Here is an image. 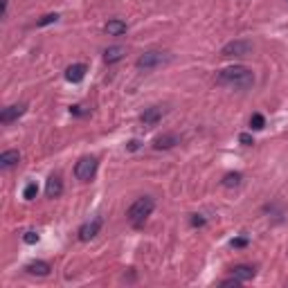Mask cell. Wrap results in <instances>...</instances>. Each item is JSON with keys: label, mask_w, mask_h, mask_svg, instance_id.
I'll use <instances>...</instances> for the list:
<instances>
[{"label": "cell", "mask_w": 288, "mask_h": 288, "mask_svg": "<svg viewBox=\"0 0 288 288\" xmlns=\"http://www.w3.org/2000/svg\"><path fill=\"white\" fill-rule=\"evenodd\" d=\"M45 194L48 198H59L63 194V183H61L59 176H50L48 178V185H45Z\"/></svg>", "instance_id": "obj_10"}, {"label": "cell", "mask_w": 288, "mask_h": 288, "mask_svg": "<svg viewBox=\"0 0 288 288\" xmlns=\"http://www.w3.org/2000/svg\"><path fill=\"white\" fill-rule=\"evenodd\" d=\"M70 113H75V115H83V110H81V106H72Z\"/></svg>", "instance_id": "obj_25"}, {"label": "cell", "mask_w": 288, "mask_h": 288, "mask_svg": "<svg viewBox=\"0 0 288 288\" xmlns=\"http://www.w3.org/2000/svg\"><path fill=\"white\" fill-rule=\"evenodd\" d=\"M25 270L30 275H36V277H48L52 268H50L48 261H32V263H27V266H25Z\"/></svg>", "instance_id": "obj_14"}, {"label": "cell", "mask_w": 288, "mask_h": 288, "mask_svg": "<svg viewBox=\"0 0 288 288\" xmlns=\"http://www.w3.org/2000/svg\"><path fill=\"white\" fill-rule=\"evenodd\" d=\"M124 54H126V50L122 48V45H113V48H108L104 52V61L106 63H117V61H122L124 59Z\"/></svg>", "instance_id": "obj_15"}, {"label": "cell", "mask_w": 288, "mask_h": 288, "mask_svg": "<svg viewBox=\"0 0 288 288\" xmlns=\"http://www.w3.org/2000/svg\"><path fill=\"white\" fill-rule=\"evenodd\" d=\"M140 120H142V124H146V126H153V124L162 120V108L160 106H151V108H146L142 115H140Z\"/></svg>", "instance_id": "obj_11"}, {"label": "cell", "mask_w": 288, "mask_h": 288, "mask_svg": "<svg viewBox=\"0 0 288 288\" xmlns=\"http://www.w3.org/2000/svg\"><path fill=\"white\" fill-rule=\"evenodd\" d=\"M153 207H156V201L151 198V196H142V198H138L131 207H128L126 218H128V221H131L133 225H142V223H144V218H146V216H151Z\"/></svg>", "instance_id": "obj_2"}, {"label": "cell", "mask_w": 288, "mask_h": 288, "mask_svg": "<svg viewBox=\"0 0 288 288\" xmlns=\"http://www.w3.org/2000/svg\"><path fill=\"white\" fill-rule=\"evenodd\" d=\"M18 162H20L18 151H5V153H0V167L3 169H9V167L18 165Z\"/></svg>", "instance_id": "obj_16"}, {"label": "cell", "mask_w": 288, "mask_h": 288, "mask_svg": "<svg viewBox=\"0 0 288 288\" xmlns=\"http://www.w3.org/2000/svg\"><path fill=\"white\" fill-rule=\"evenodd\" d=\"M169 61H171V56L167 52H158V50H151V52H144L140 56L138 61H135V65L140 68V70H156V68H162L167 65Z\"/></svg>", "instance_id": "obj_3"}, {"label": "cell", "mask_w": 288, "mask_h": 288, "mask_svg": "<svg viewBox=\"0 0 288 288\" xmlns=\"http://www.w3.org/2000/svg\"><path fill=\"white\" fill-rule=\"evenodd\" d=\"M138 146H140V142H138V140H131V142H128V149H131V151H135V149H138Z\"/></svg>", "instance_id": "obj_26"}, {"label": "cell", "mask_w": 288, "mask_h": 288, "mask_svg": "<svg viewBox=\"0 0 288 288\" xmlns=\"http://www.w3.org/2000/svg\"><path fill=\"white\" fill-rule=\"evenodd\" d=\"M257 275V270H255V266H246V263H241V266H234L232 268V277H236L243 284V281H248V279H252Z\"/></svg>", "instance_id": "obj_13"}, {"label": "cell", "mask_w": 288, "mask_h": 288, "mask_svg": "<svg viewBox=\"0 0 288 288\" xmlns=\"http://www.w3.org/2000/svg\"><path fill=\"white\" fill-rule=\"evenodd\" d=\"M101 225H104V218H101V216L90 218V221H86V223L81 225V228H79V239H81V241H90V239H95V236L99 234Z\"/></svg>", "instance_id": "obj_6"}, {"label": "cell", "mask_w": 288, "mask_h": 288, "mask_svg": "<svg viewBox=\"0 0 288 288\" xmlns=\"http://www.w3.org/2000/svg\"><path fill=\"white\" fill-rule=\"evenodd\" d=\"M23 113H25V106H23V104L7 106V108H3V113H0V122H3V124H11V122L18 120Z\"/></svg>", "instance_id": "obj_8"}, {"label": "cell", "mask_w": 288, "mask_h": 288, "mask_svg": "<svg viewBox=\"0 0 288 288\" xmlns=\"http://www.w3.org/2000/svg\"><path fill=\"white\" fill-rule=\"evenodd\" d=\"M191 225H205V218H203V216H198V214H196V216L191 218Z\"/></svg>", "instance_id": "obj_24"}, {"label": "cell", "mask_w": 288, "mask_h": 288, "mask_svg": "<svg viewBox=\"0 0 288 288\" xmlns=\"http://www.w3.org/2000/svg\"><path fill=\"white\" fill-rule=\"evenodd\" d=\"M23 241H25L27 246H34V243H38V232H34V230H27V232L23 234Z\"/></svg>", "instance_id": "obj_21"}, {"label": "cell", "mask_w": 288, "mask_h": 288, "mask_svg": "<svg viewBox=\"0 0 288 288\" xmlns=\"http://www.w3.org/2000/svg\"><path fill=\"white\" fill-rule=\"evenodd\" d=\"M216 81L221 83V86H230V88H236V90H248V88H252V83H255V75H252V70H248L246 65H230V68H223V70L218 72Z\"/></svg>", "instance_id": "obj_1"}, {"label": "cell", "mask_w": 288, "mask_h": 288, "mask_svg": "<svg viewBox=\"0 0 288 288\" xmlns=\"http://www.w3.org/2000/svg\"><path fill=\"white\" fill-rule=\"evenodd\" d=\"M266 126V120H263L261 113H255V115L250 117V128L252 131H261V128Z\"/></svg>", "instance_id": "obj_18"}, {"label": "cell", "mask_w": 288, "mask_h": 288, "mask_svg": "<svg viewBox=\"0 0 288 288\" xmlns=\"http://www.w3.org/2000/svg\"><path fill=\"white\" fill-rule=\"evenodd\" d=\"M59 20V14H45L36 20V27H45V25H52V23Z\"/></svg>", "instance_id": "obj_20"}, {"label": "cell", "mask_w": 288, "mask_h": 288, "mask_svg": "<svg viewBox=\"0 0 288 288\" xmlns=\"http://www.w3.org/2000/svg\"><path fill=\"white\" fill-rule=\"evenodd\" d=\"M176 144H180V138L176 133H165V135H160V138L153 140V149L156 151H167V149H171V146H176Z\"/></svg>", "instance_id": "obj_7"}, {"label": "cell", "mask_w": 288, "mask_h": 288, "mask_svg": "<svg viewBox=\"0 0 288 288\" xmlns=\"http://www.w3.org/2000/svg\"><path fill=\"white\" fill-rule=\"evenodd\" d=\"M126 30H128L126 23L120 20V18H113L104 25V32L108 34V36H122V34H126Z\"/></svg>", "instance_id": "obj_12"}, {"label": "cell", "mask_w": 288, "mask_h": 288, "mask_svg": "<svg viewBox=\"0 0 288 288\" xmlns=\"http://www.w3.org/2000/svg\"><path fill=\"white\" fill-rule=\"evenodd\" d=\"M95 173H97V158H93V156L81 158L75 165V176H77V180H81V183L93 180Z\"/></svg>", "instance_id": "obj_4"}, {"label": "cell", "mask_w": 288, "mask_h": 288, "mask_svg": "<svg viewBox=\"0 0 288 288\" xmlns=\"http://www.w3.org/2000/svg\"><path fill=\"white\" fill-rule=\"evenodd\" d=\"M252 54V43L250 41H230L228 45H223L221 56L232 59V56H248Z\"/></svg>", "instance_id": "obj_5"}, {"label": "cell", "mask_w": 288, "mask_h": 288, "mask_svg": "<svg viewBox=\"0 0 288 288\" xmlns=\"http://www.w3.org/2000/svg\"><path fill=\"white\" fill-rule=\"evenodd\" d=\"M36 194H38V185L36 183H27L25 191H23V198H25V201H34V198H36Z\"/></svg>", "instance_id": "obj_19"}, {"label": "cell", "mask_w": 288, "mask_h": 288, "mask_svg": "<svg viewBox=\"0 0 288 288\" xmlns=\"http://www.w3.org/2000/svg\"><path fill=\"white\" fill-rule=\"evenodd\" d=\"M241 180H243V176L241 173H228V176L223 178V187H239L241 185Z\"/></svg>", "instance_id": "obj_17"}, {"label": "cell", "mask_w": 288, "mask_h": 288, "mask_svg": "<svg viewBox=\"0 0 288 288\" xmlns=\"http://www.w3.org/2000/svg\"><path fill=\"white\" fill-rule=\"evenodd\" d=\"M239 142L243 144V146H252V144H255V140H252L250 133H241V135H239Z\"/></svg>", "instance_id": "obj_22"}, {"label": "cell", "mask_w": 288, "mask_h": 288, "mask_svg": "<svg viewBox=\"0 0 288 288\" xmlns=\"http://www.w3.org/2000/svg\"><path fill=\"white\" fill-rule=\"evenodd\" d=\"M86 72H88V68L83 63H72V65H68V70H65V79L70 83H79V81H83Z\"/></svg>", "instance_id": "obj_9"}, {"label": "cell", "mask_w": 288, "mask_h": 288, "mask_svg": "<svg viewBox=\"0 0 288 288\" xmlns=\"http://www.w3.org/2000/svg\"><path fill=\"white\" fill-rule=\"evenodd\" d=\"M248 246V239L246 236H239V239H232V248H246Z\"/></svg>", "instance_id": "obj_23"}]
</instances>
